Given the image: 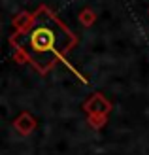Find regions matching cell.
<instances>
[{"mask_svg":"<svg viewBox=\"0 0 149 155\" xmlns=\"http://www.w3.org/2000/svg\"><path fill=\"white\" fill-rule=\"evenodd\" d=\"M55 45V32L49 27H38L30 34V48L36 53H45Z\"/></svg>","mask_w":149,"mask_h":155,"instance_id":"1","label":"cell"}]
</instances>
